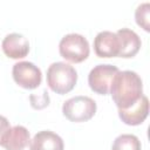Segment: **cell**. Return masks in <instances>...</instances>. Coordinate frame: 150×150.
<instances>
[{
	"mask_svg": "<svg viewBox=\"0 0 150 150\" xmlns=\"http://www.w3.org/2000/svg\"><path fill=\"white\" fill-rule=\"evenodd\" d=\"M6 56L11 59H23L29 53V42L27 38L19 33H11L6 35L1 43Z\"/></svg>",
	"mask_w": 150,
	"mask_h": 150,
	"instance_id": "8",
	"label": "cell"
},
{
	"mask_svg": "<svg viewBox=\"0 0 150 150\" xmlns=\"http://www.w3.org/2000/svg\"><path fill=\"white\" fill-rule=\"evenodd\" d=\"M12 75L15 83L25 89H35L41 84L42 73L38 66L28 61H20L13 66Z\"/></svg>",
	"mask_w": 150,
	"mask_h": 150,
	"instance_id": "6",
	"label": "cell"
},
{
	"mask_svg": "<svg viewBox=\"0 0 150 150\" xmlns=\"http://www.w3.org/2000/svg\"><path fill=\"white\" fill-rule=\"evenodd\" d=\"M97 105L89 96H75L67 100L62 105V112L70 122H87L94 117Z\"/></svg>",
	"mask_w": 150,
	"mask_h": 150,
	"instance_id": "4",
	"label": "cell"
},
{
	"mask_svg": "<svg viewBox=\"0 0 150 150\" xmlns=\"http://www.w3.org/2000/svg\"><path fill=\"white\" fill-rule=\"evenodd\" d=\"M120 71L112 64H97L88 75V84L90 89L98 95H108L115 75Z\"/></svg>",
	"mask_w": 150,
	"mask_h": 150,
	"instance_id": "5",
	"label": "cell"
},
{
	"mask_svg": "<svg viewBox=\"0 0 150 150\" xmlns=\"http://www.w3.org/2000/svg\"><path fill=\"white\" fill-rule=\"evenodd\" d=\"M109 93L118 109H128L143 96L142 79L132 70L118 71L111 82Z\"/></svg>",
	"mask_w": 150,
	"mask_h": 150,
	"instance_id": "1",
	"label": "cell"
},
{
	"mask_svg": "<svg viewBox=\"0 0 150 150\" xmlns=\"http://www.w3.org/2000/svg\"><path fill=\"white\" fill-rule=\"evenodd\" d=\"M77 82V71L66 62H54L47 69V84L59 95H64L74 89Z\"/></svg>",
	"mask_w": 150,
	"mask_h": 150,
	"instance_id": "2",
	"label": "cell"
},
{
	"mask_svg": "<svg viewBox=\"0 0 150 150\" xmlns=\"http://www.w3.org/2000/svg\"><path fill=\"white\" fill-rule=\"evenodd\" d=\"M149 114V100L143 95L135 104L128 109H118V116L123 123L128 125L142 124Z\"/></svg>",
	"mask_w": 150,
	"mask_h": 150,
	"instance_id": "9",
	"label": "cell"
},
{
	"mask_svg": "<svg viewBox=\"0 0 150 150\" xmlns=\"http://www.w3.org/2000/svg\"><path fill=\"white\" fill-rule=\"evenodd\" d=\"M30 141L29 131L23 125H14L8 129L7 134L5 135L1 146L5 150H23Z\"/></svg>",
	"mask_w": 150,
	"mask_h": 150,
	"instance_id": "11",
	"label": "cell"
},
{
	"mask_svg": "<svg viewBox=\"0 0 150 150\" xmlns=\"http://www.w3.org/2000/svg\"><path fill=\"white\" fill-rule=\"evenodd\" d=\"M30 105L34 109H43L49 104V95L46 89L42 90L41 94H32L29 95Z\"/></svg>",
	"mask_w": 150,
	"mask_h": 150,
	"instance_id": "15",
	"label": "cell"
},
{
	"mask_svg": "<svg viewBox=\"0 0 150 150\" xmlns=\"http://www.w3.org/2000/svg\"><path fill=\"white\" fill-rule=\"evenodd\" d=\"M94 50L98 57H117L121 50L117 34L109 30L100 32L94 39Z\"/></svg>",
	"mask_w": 150,
	"mask_h": 150,
	"instance_id": "7",
	"label": "cell"
},
{
	"mask_svg": "<svg viewBox=\"0 0 150 150\" xmlns=\"http://www.w3.org/2000/svg\"><path fill=\"white\" fill-rule=\"evenodd\" d=\"M141 141L131 134H122L117 136L112 143L111 150H141Z\"/></svg>",
	"mask_w": 150,
	"mask_h": 150,
	"instance_id": "13",
	"label": "cell"
},
{
	"mask_svg": "<svg viewBox=\"0 0 150 150\" xmlns=\"http://www.w3.org/2000/svg\"><path fill=\"white\" fill-rule=\"evenodd\" d=\"M9 128H11V125H9L8 120H7L5 116H1V115H0V144H1L4 137H5V135L7 134V131H8Z\"/></svg>",
	"mask_w": 150,
	"mask_h": 150,
	"instance_id": "16",
	"label": "cell"
},
{
	"mask_svg": "<svg viewBox=\"0 0 150 150\" xmlns=\"http://www.w3.org/2000/svg\"><path fill=\"white\" fill-rule=\"evenodd\" d=\"M30 150H63V139L50 130H42L34 135L29 142Z\"/></svg>",
	"mask_w": 150,
	"mask_h": 150,
	"instance_id": "12",
	"label": "cell"
},
{
	"mask_svg": "<svg viewBox=\"0 0 150 150\" xmlns=\"http://www.w3.org/2000/svg\"><path fill=\"white\" fill-rule=\"evenodd\" d=\"M60 55L69 62L80 63L88 59L90 48L88 40L77 33L64 35L59 43Z\"/></svg>",
	"mask_w": 150,
	"mask_h": 150,
	"instance_id": "3",
	"label": "cell"
},
{
	"mask_svg": "<svg viewBox=\"0 0 150 150\" xmlns=\"http://www.w3.org/2000/svg\"><path fill=\"white\" fill-rule=\"evenodd\" d=\"M118 39H120V55L118 57H124V59H130L134 57L141 49V39L139 36L129 28H121L116 32Z\"/></svg>",
	"mask_w": 150,
	"mask_h": 150,
	"instance_id": "10",
	"label": "cell"
},
{
	"mask_svg": "<svg viewBox=\"0 0 150 150\" xmlns=\"http://www.w3.org/2000/svg\"><path fill=\"white\" fill-rule=\"evenodd\" d=\"M149 13H150V5L149 2L141 4L136 11H135V20L136 23L142 27L145 32L150 30V20H149Z\"/></svg>",
	"mask_w": 150,
	"mask_h": 150,
	"instance_id": "14",
	"label": "cell"
}]
</instances>
